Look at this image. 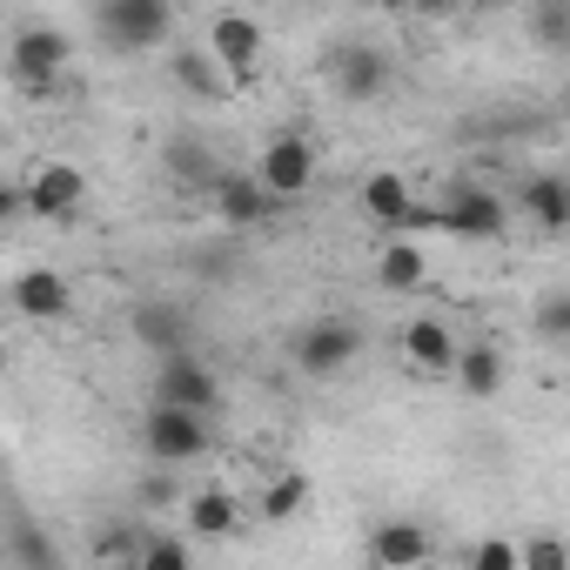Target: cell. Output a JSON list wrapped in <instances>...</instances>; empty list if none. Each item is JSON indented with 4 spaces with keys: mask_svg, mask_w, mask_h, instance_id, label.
Wrapping results in <instances>:
<instances>
[{
    "mask_svg": "<svg viewBox=\"0 0 570 570\" xmlns=\"http://www.w3.org/2000/svg\"><path fill=\"white\" fill-rule=\"evenodd\" d=\"M255 510H262L268 523H296V517L309 510V476H303V470H275Z\"/></svg>",
    "mask_w": 570,
    "mask_h": 570,
    "instance_id": "cell-22",
    "label": "cell"
},
{
    "mask_svg": "<svg viewBox=\"0 0 570 570\" xmlns=\"http://www.w3.org/2000/svg\"><path fill=\"white\" fill-rule=\"evenodd\" d=\"M376 282L390 296H416L423 282H430V255L416 248V235H383L376 248Z\"/></svg>",
    "mask_w": 570,
    "mask_h": 570,
    "instance_id": "cell-14",
    "label": "cell"
},
{
    "mask_svg": "<svg viewBox=\"0 0 570 570\" xmlns=\"http://www.w3.org/2000/svg\"><path fill=\"white\" fill-rule=\"evenodd\" d=\"M81 202H88V175L75 161H35L21 181V208L35 222H68V215H81Z\"/></svg>",
    "mask_w": 570,
    "mask_h": 570,
    "instance_id": "cell-5",
    "label": "cell"
},
{
    "mask_svg": "<svg viewBox=\"0 0 570 570\" xmlns=\"http://www.w3.org/2000/svg\"><path fill=\"white\" fill-rule=\"evenodd\" d=\"M155 403H181V410L208 416L222 403V376L195 350H168V356H155Z\"/></svg>",
    "mask_w": 570,
    "mask_h": 570,
    "instance_id": "cell-7",
    "label": "cell"
},
{
    "mask_svg": "<svg viewBox=\"0 0 570 570\" xmlns=\"http://www.w3.org/2000/svg\"><path fill=\"white\" fill-rule=\"evenodd\" d=\"M517 570H563V543H557V537H530V543H517Z\"/></svg>",
    "mask_w": 570,
    "mask_h": 570,
    "instance_id": "cell-26",
    "label": "cell"
},
{
    "mask_svg": "<svg viewBox=\"0 0 570 570\" xmlns=\"http://www.w3.org/2000/svg\"><path fill=\"white\" fill-rule=\"evenodd\" d=\"M463 563H470V570H517V543H510V537H483V543L463 550Z\"/></svg>",
    "mask_w": 570,
    "mask_h": 570,
    "instance_id": "cell-25",
    "label": "cell"
},
{
    "mask_svg": "<svg viewBox=\"0 0 570 570\" xmlns=\"http://www.w3.org/2000/svg\"><path fill=\"white\" fill-rule=\"evenodd\" d=\"M537 35H543V41H550V48H557V41H563V0H550V8H543V14H537Z\"/></svg>",
    "mask_w": 570,
    "mask_h": 570,
    "instance_id": "cell-29",
    "label": "cell"
},
{
    "mask_svg": "<svg viewBox=\"0 0 570 570\" xmlns=\"http://www.w3.org/2000/svg\"><path fill=\"white\" fill-rule=\"evenodd\" d=\"M248 175L262 181V195H268V202H303V195L316 188V148H309V135H296V128L268 135Z\"/></svg>",
    "mask_w": 570,
    "mask_h": 570,
    "instance_id": "cell-3",
    "label": "cell"
},
{
    "mask_svg": "<svg viewBox=\"0 0 570 570\" xmlns=\"http://www.w3.org/2000/svg\"><path fill=\"white\" fill-rule=\"evenodd\" d=\"M161 168H168L181 188H195V195H208L215 175H222V161H215V148H208L202 135H168V141H161Z\"/></svg>",
    "mask_w": 570,
    "mask_h": 570,
    "instance_id": "cell-16",
    "label": "cell"
},
{
    "mask_svg": "<svg viewBox=\"0 0 570 570\" xmlns=\"http://www.w3.org/2000/svg\"><path fill=\"white\" fill-rule=\"evenodd\" d=\"M443 376H456V390L483 403V396L503 390V350H497V343H456V356H450Z\"/></svg>",
    "mask_w": 570,
    "mask_h": 570,
    "instance_id": "cell-19",
    "label": "cell"
},
{
    "mask_svg": "<svg viewBox=\"0 0 570 570\" xmlns=\"http://www.w3.org/2000/svg\"><path fill=\"white\" fill-rule=\"evenodd\" d=\"M141 450H148L161 470L195 463V456H208V416H202V410H181V403H148V416H141Z\"/></svg>",
    "mask_w": 570,
    "mask_h": 570,
    "instance_id": "cell-4",
    "label": "cell"
},
{
    "mask_svg": "<svg viewBox=\"0 0 570 570\" xmlns=\"http://www.w3.org/2000/svg\"><path fill=\"white\" fill-rule=\"evenodd\" d=\"M21 215V188L14 181H0V222H14Z\"/></svg>",
    "mask_w": 570,
    "mask_h": 570,
    "instance_id": "cell-30",
    "label": "cell"
},
{
    "mask_svg": "<svg viewBox=\"0 0 570 570\" xmlns=\"http://www.w3.org/2000/svg\"><path fill=\"white\" fill-rule=\"evenodd\" d=\"M175 75H181L195 95H228V75L215 68V55H208V48H202V55H188V48H181V55H175Z\"/></svg>",
    "mask_w": 570,
    "mask_h": 570,
    "instance_id": "cell-24",
    "label": "cell"
},
{
    "mask_svg": "<svg viewBox=\"0 0 570 570\" xmlns=\"http://www.w3.org/2000/svg\"><path fill=\"white\" fill-rule=\"evenodd\" d=\"M537 330H543L550 343H563V336H570V303H563V289H550V296L537 303Z\"/></svg>",
    "mask_w": 570,
    "mask_h": 570,
    "instance_id": "cell-28",
    "label": "cell"
},
{
    "mask_svg": "<svg viewBox=\"0 0 570 570\" xmlns=\"http://www.w3.org/2000/svg\"><path fill=\"white\" fill-rule=\"evenodd\" d=\"M356 356H363V330H356V323H343V316H323V323H309V330L296 336V370H303V376H316V383L343 376Z\"/></svg>",
    "mask_w": 570,
    "mask_h": 570,
    "instance_id": "cell-6",
    "label": "cell"
},
{
    "mask_svg": "<svg viewBox=\"0 0 570 570\" xmlns=\"http://www.w3.org/2000/svg\"><path fill=\"white\" fill-rule=\"evenodd\" d=\"M181 517H188V530L208 537V543H222V537L242 530V503H235V490H222V483L188 490V497H181Z\"/></svg>",
    "mask_w": 570,
    "mask_h": 570,
    "instance_id": "cell-15",
    "label": "cell"
},
{
    "mask_svg": "<svg viewBox=\"0 0 570 570\" xmlns=\"http://www.w3.org/2000/svg\"><path fill=\"white\" fill-rule=\"evenodd\" d=\"M443 228L463 235V242H497V235L510 228V208H503V195H490V188H456L450 208H443Z\"/></svg>",
    "mask_w": 570,
    "mask_h": 570,
    "instance_id": "cell-11",
    "label": "cell"
},
{
    "mask_svg": "<svg viewBox=\"0 0 570 570\" xmlns=\"http://www.w3.org/2000/svg\"><path fill=\"white\" fill-rule=\"evenodd\" d=\"M430 550L436 543L416 517H390L370 530V563H383V570H416V563H430Z\"/></svg>",
    "mask_w": 570,
    "mask_h": 570,
    "instance_id": "cell-13",
    "label": "cell"
},
{
    "mask_svg": "<svg viewBox=\"0 0 570 570\" xmlns=\"http://www.w3.org/2000/svg\"><path fill=\"white\" fill-rule=\"evenodd\" d=\"M95 35L115 55H148L175 35V0H95Z\"/></svg>",
    "mask_w": 570,
    "mask_h": 570,
    "instance_id": "cell-2",
    "label": "cell"
},
{
    "mask_svg": "<svg viewBox=\"0 0 570 570\" xmlns=\"http://www.w3.org/2000/svg\"><path fill=\"white\" fill-rule=\"evenodd\" d=\"M396 343H403V356H410L423 376H443V370H450V356H456V330H450V323H436V316H410Z\"/></svg>",
    "mask_w": 570,
    "mask_h": 570,
    "instance_id": "cell-18",
    "label": "cell"
},
{
    "mask_svg": "<svg viewBox=\"0 0 570 570\" xmlns=\"http://www.w3.org/2000/svg\"><path fill=\"white\" fill-rule=\"evenodd\" d=\"M336 88H343L350 101H376V95L390 88V61H383V48H370V41L343 48V55H336Z\"/></svg>",
    "mask_w": 570,
    "mask_h": 570,
    "instance_id": "cell-20",
    "label": "cell"
},
{
    "mask_svg": "<svg viewBox=\"0 0 570 570\" xmlns=\"http://www.w3.org/2000/svg\"><path fill=\"white\" fill-rule=\"evenodd\" d=\"M376 8H390V14H403V8H416V0H376Z\"/></svg>",
    "mask_w": 570,
    "mask_h": 570,
    "instance_id": "cell-31",
    "label": "cell"
},
{
    "mask_svg": "<svg viewBox=\"0 0 570 570\" xmlns=\"http://www.w3.org/2000/svg\"><path fill=\"white\" fill-rule=\"evenodd\" d=\"M128 330H135L141 356H168V350H188V309H181V303H168V296H148V303H135Z\"/></svg>",
    "mask_w": 570,
    "mask_h": 570,
    "instance_id": "cell-12",
    "label": "cell"
},
{
    "mask_svg": "<svg viewBox=\"0 0 570 570\" xmlns=\"http://www.w3.org/2000/svg\"><path fill=\"white\" fill-rule=\"evenodd\" d=\"M202 48L215 55V68L228 75V88H248L255 68H262V21L255 14H215Z\"/></svg>",
    "mask_w": 570,
    "mask_h": 570,
    "instance_id": "cell-8",
    "label": "cell"
},
{
    "mask_svg": "<svg viewBox=\"0 0 570 570\" xmlns=\"http://www.w3.org/2000/svg\"><path fill=\"white\" fill-rule=\"evenodd\" d=\"M356 202H363V215L383 228V235H416V188H410V175H396V168H376L363 188H356Z\"/></svg>",
    "mask_w": 570,
    "mask_h": 570,
    "instance_id": "cell-9",
    "label": "cell"
},
{
    "mask_svg": "<svg viewBox=\"0 0 570 570\" xmlns=\"http://www.w3.org/2000/svg\"><path fill=\"white\" fill-rule=\"evenodd\" d=\"M128 563H135V570H181V563H188V543L148 530V537H135V557H128Z\"/></svg>",
    "mask_w": 570,
    "mask_h": 570,
    "instance_id": "cell-23",
    "label": "cell"
},
{
    "mask_svg": "<svg viewBox=\"0 0 570 570\" xmlns=\"http://www.w3.org/2000/svg\"><path fill=\"white\" fill-rule=\"evenodd\" d=\"M517 208H523L543 235H563V228H570V188H563V175H530L523 195H517Z\"/></svg>",
    "mask_w": 570,
    "mask_h": 570,
    "instance_id": "cell-21",
    "label": "cell"
},
{
    "mask_svg": "<svg viewBox=\"0 0 570 570\" xmlns=\"http://www.w3.org/2000/svg\"><path fill=\"white\" fill-rule=\"evenodd\" d=\"M0 557H21V563H61V550H55L41 530H14V543L0 550Z\"/></svg>",
    "mask_w": 570,
    "mask_h": 570,
    "instance_id": "cell-27",
    "label": "cell"
},
{
    "mask_svg": "<svg viewBox=\"0 0 570 570\" xmlns=\"http://www.w3.org/2000/svg\"><path fill=\"white\" fill-rule=\"evenodd\" d=\"M208 202H215V215H222L228 228H255V222H262V215L275 208V202L262 195V181H255V175H228V168L215 175V188H208Z\"/></svg>",
    "mask_w": 570,
    "mask_h": 570,
    "instance_id": "cell-17",
    "label": "cell"
},
{
    "mask_svg": "<svg viewBox=\"0 0 570 570\" xmlns=\"http://www.w3.org/2000/svg\"><path fill=\"white\" fill-rule=\"evenodd\" d=\"M68 61H75V41H68L61 28H48V21H41V28H21V35L8 41V75H14V88H21L28 101H55Z\"/></svg>",
    "mask_w": 570,
    "mask_h": 570,
    "instance_id": "cell-1",
    "label": "cell"
},
{
    "mask_svg": "<svg viewBox=\"0 0 570 570\" xmlns=\"http://www.w3.org/2000/svg\"><path fill=\"white\" fill-rule=\"evenodd\" d=\"M14 309L28 323H61V316H75V282L61 268H21L14 275Z\"/></svg>",
    "mask_w": 570,
    "mask_h": 570,
    "instance_id": "cell-10",
    "label": "cell"
}]
</instances>
